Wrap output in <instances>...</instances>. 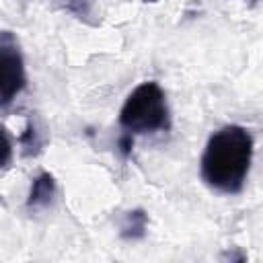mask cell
<instances>
[{
	"mask_svg": "<svg viewBox=\"0 0 263 263\" xmlns=\"http://www.w3.org/2000/svg\"><path fill=\"white\" fill-rule=\"evenodd\" d=\"M53 197H55V179L49 173H41L35 177L31 185V191L27 197V210L31 212L43 210L53 201Z\"/></svg>",
	"mask_w": 263,
	"mask_h": 263,
	"instance_id": "cell-4",
	"label": "cell"
},
{
	"mask_svg": "<svg viewBox=\"0 0 263 263\" xmlns=\"http://www.w3.org/2000/svg\"><path fill=\"white\" fill-rule=\"evenodd\" d=\"M119 125L132 136L166 132L171 117L162 88L152 80L136 86L119 111Z\"/></svg>",
	"mask_w": 263,
	"mask_h": 263,
	"instance_id": "cell-2",
	"label": "cell"
},
{
	"mask_svg": "<svg viewBox=\"0 0 263 263\" xmlns=\"http://www.w3.org/2000/svg\"><path fill=\"white\" fill-rule=\"evenodd\" d=\"M21 142H23V146L27 148V150H25V154H27V156H29V154H33V152L41 146V142L37 140V134H35V127H33V123H31V121L27 123V129H25V134H23Z\"/></svg>",
	"mask_w": 263,
	"mask_h": 263,
	"instance_id": "cell-8",
	"label": "cell"
},
{
	"mask_svg": "<svg viewBox=\"0 0 263 263\" xmlns=\"http://www.w3.org/2000/svg\"><path fill=\"white\" fill-rule=\"evenodd\" d=\"M25 60L12 31H0V109L8 107L25 88Z\"/></svg>",
	"mask_w": 263,
	"mask_h": 263,
	"instance_id": "cell-3",
	"label": "cell"
},
{
	"mask_svg": "<svg viewBox=\"0 0 263 263\" xmlns=\"http://www.w3.org/2000/svg\"><path fill=\"white\" fill-rule=\"evenodd\" d=\"M144 2H156V0H144Z\"/></svg>",
	"mask_w": 263,
	"mask_h": 263,
	"instance_id": "cell-10",
	"label": "cell"
},
{
	"mask_svg": "<svg viewBox=\"0 0 263 263\" xmlns=\"http://www.w3.org/2000/svg\"><path fill=\"white\" fill-rule=\"evenodd\" d=\"M132 146H134V136L127 134V132H123L121 138H119V150H121V154H123V156H129Z\"/></svg>",
	"mask_w": 263,
	"mask_h": 263,
	"instance_id": "cell-9",
	"label": "cell"
},
{
	"mask_svg": "<svg viewBox=\"0 0 263 263\" xmlns=\"http://www.w3.org/2000/svg\"><path fill=\"white\" fill-rule=\"evenodd\" d=\"M12 158V144L6 134V129L0 125V168H4Z\"/></svg>",
	"mask_w": 263,
	"mask_h": 263,
	"instance_id": "cell-7",
	"label": "cell"
},
{
	"mask_svg": "<svg viewBox=\"0 0 263 263\" xmlns=\"http://www.w3.org/2000/svg\"><path fill=\"white\" fill-rule=\"evenodd\" d=\"M253 160V136L242 125H224L214 132L201 156L203 181L220 193H240Z\"/></svg>",
	"mask_w": 263,
	"mask_h": 263,
	"instance_id": "cell-1",
	"label": "cell"
},
{
	"mask_svg": "<svg viewBox=\"0 0 263 263\" xmlns=\"http://www.w3.org/2000/svg\"><path fill=\"white\" fill-rule=\"evenodd\" d=\"M146 224H148V216L142 208L132 210L123 216L121 226H119V234L125 240H138L146 234Z\"/></svg>",
	"mask_w": 263,
	"mask_h": 263,
	"instance_id": "cell-5",
	"label": "cell"
},
{
	"mask_svg": "<svg viewBox=\"0 0 263 263\" xmlns=\"http://www.w3.org/2000/svg\"><path fill=\"white\" fill-rule=\"evenodd\" d=\"M55 2V6L58 8H62V10H66V12H70V14H74L76 18H80V21H84V23H88V25H97L90 16H95V10H92V6H95V0H53Z\"/></svg>",
	"mask_w": 263,
	"mask_h": 263,
	"instance_id": "cell-6",
	"label": "cell"
}]
</instances>
